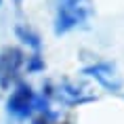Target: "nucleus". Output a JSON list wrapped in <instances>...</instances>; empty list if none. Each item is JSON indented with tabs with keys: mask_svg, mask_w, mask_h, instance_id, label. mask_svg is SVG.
Listing matches in <instances>:
<instances>
[{
	"mask_svg": "<svg viewBox=\"0 0 124 124\" xmlns=\"http://www.w3.org/2000/svg\"><path fill=\"white\" fill-rule=\"evenodd\" d=\"M93 13H95L93 0H55V21H53L55 36H65L86 25Z\"/></svg>",
	"mask_w": 124,
	"mask_h": 124,
	"instance_id": "1",
	"label": "nucleus"
},
{
	"mask_svg": "<svg viewBox=\"0 0 124 124\" xmlns=\"http://www.w3.org/2000/svg\"><path fill=\"white\" fill-rule=\"evenodd\" d=\"M38 109V95L27 82H17L7 99V114L15 120H27Z\"/></svg>",
	"mask_w": 124,
	"mask_h": 124,
	"instance_id": "2",
	"label": "nucleus"
},
{
	"mask_svg": "<svg viewBox=\"0 0 124 124\" xmlns=\"http://www.w3.org/2000/svg\"><path fill=\"white\" fill-rule=\"evenodd\" d=\"M25 67V53L17 46H4L0 51V88L11 91L19 82V74Z\"/></svg>",
	"mask_w": 124,
	"mask_h": 124,
	"instance_id": "3",
	"label": "nucleus"
},
{
	"mask_svg": "<svg viewBox=\"0 0 124 124\" xmlns=\"http://www.w3.org/2000/svg\"><path fill=\"white\" fill-rule=\"evenodd\" d=\"M86 78H93L99 86H103L105 91L109 93H118L122 88V76L118 74L116 65L109 63V61H99V63H93V65H86L82 70Z\"/></svg>",
	"mask_w": 124,
	"mask_h": 124,
	"instance_id": "4",
	"label": "nucleus"
},
{
	"mask_svg": "<svg viewBox=\"0 0 124 124\" xmlns=\"http://www.w3.org/2000/svg\"><path fill=\"white\" fill-rule=\"evenodd\" d=\"M55 97L61 101L63 105H82V103H88V101H95V95L86 91L84 86H78V84H72V82H63L55 88Z\"/></svg>",
	"mask_w": 124,
	"mask_h": 124,
	"instance_id": "5",
	"label": "nucleus"
},
{
	"mask_svg": "<svg viewBox=\"0 0 124 124\" xmlns=\"http://www.w3.org/2000/svg\"><path fill=\"white\" fill-rule=\"evenodd\" d=\"M15 34H17V38H19L32 53H40L42 51V40H40V36L34 32L30 25H17L15 27Z\"/></svg>",
	"mask_w": 124,
	"mask_h": 124,
	"instance_id": "6",
	"label": "nucleus"
},
{
	"mask_svg": "<svg viewBox=\"0 0 124 124\" xmlns=\"http://www.w3.org/2000/svg\"><path fill=\"white\" fill-rule=\"evenodd\" d=\"M32 124H57V116H55L51 109L48 111H40L36 118H32Z\"/></svg>",
	"mask_w": 124,
	"mask_h": 124,
	"instance_id": "7",
	"label": "nucleus"
},
{
	"mask_svg": "<svg viewBox=\"0 0 124 124\" xmlns=\"http://www.w3.org/2000/svg\"><path fill=\"white\" fill-rule=\"evenodd\" d=\"M0 4H2V0H0Z\"/></svg>",
	"mask_w": 124,
	"mask_h": 124,
	"instance_id": "8",
	"label": "nucleus"
},
{
	"mask_svg": "<svg viewBox=\"0 0 124 124\" xmlns=\"http://www.w3.org/2000/svg\"><path fill=\"white\" fill-rule=\"evenodd\" d=\"M17 2H19V0H17Z\"/></svg>",
	"mask_w": 124,
	"mask_h": 124,
	"instance_id": "9",
	"label": "nucleus"
}]
</instances>
